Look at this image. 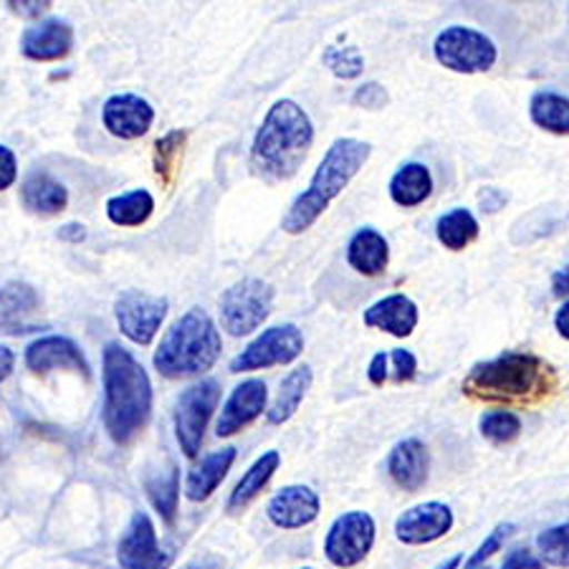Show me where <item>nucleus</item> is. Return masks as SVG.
Instances as JSON below:
<instances>
[{
    "mask_svg": "<svg viewBox=\"0 0 569 569\" xmlns=\"http://www.w3.org/2000/svg\"><path fill=\"white\" fill-rule=\"evenodd\" d=\"M461 390L468 400L486 406L537 408L562 390V378L545 357L507 350L489 362L473 365Z\"/></svg>",
    "mask_w": 569,
    "mask_h": 569,
    "instance_id": "f257e3e1",
    "label": "nucleus"
},
{
    "mask_svg": "<svg viewBox=\"0 0 569 569\" xmlns=\"http://www.w3.org/2000/svg\"><path fill=\"white\" fill-rule=\"evenodd\" d=\"M102 380L104 428L114 443L130 446L152 416L150 375L122 345L109 342L102 355Z\"/></svg>",
    "mask_w": 569,
    "mask_h": 569,
    "instance_id": "f03ea898",
    "label": "nucleus"
},
{
    "mask_svg": "<svg viewBox=\"0 0 569 569\" xmlns=\"http://www.w3.org/2000/svg\"><path fill=\"white\" fill-rule=\"evenodd\" d=\"M315 144V124L293 99H279L266 112L253 137L251 164L266 182H281L297 176Z\"/></svg>",
    "mask_w": 569,
    "mask_h": 569,
    "instance_id": "7ed1b4c3",
    "label": "nucleus"
},
{
    "mask_svg": "<svg viewBox=\"0 0 569 569\" xmlns=\"http://www.w3.org/2000/svg\"><path fill=\"white\" fill-rule=\"evenodd\" d=\"M372 144L355 137H339L329 147L325 160L311 178L309 188L297 196L287 216L281 220V228L291 236L309 231L317 223L319 216L325 213L335 198L345 192V188L357 178V172L365 168V162L370 160Z\"/></svg>",
    "mask_w": 569,
    "mask_h": 569,
    "instance_id": "20e7f679",
    "label": "nucleus"
},
{
    "mask_svg": "<svg viewBox=\"0 0 569 569\" xmlns=\"http://www.w3.org/2000/svg\"><path fill=\"white\" fill-rule=\"evenodd\" d=\"M220 352H223V339L216 321L206 309L192 307L168 329L152 362L162 378L186 380L213 370Z\"/></svg>",
    "mask_w": 569,
    "mask_h": 569,
    "instance_id": "39448f33",
    "label": "nucleus"
},
{
    "mask_svg": "<svg viewBox=\"0 0 569 569\" xmlns=\"http://www.w3.org/2000/svg\"><path fill=\"white\" fill-rule=\"evenodd\" d=\"M273 311V287L261 279H241L220 297V327L231 337L259 329Z\"/></svg>",
    "mask_w": 569,
    "mask_h": 569,
    "instance_id": "423d86ee",
    "label": "nucleus"
},
{
    "mask_svg": "<svg viewBox=\"0 0 569 569\" xmlns=\"http://www.w3.org/2000/svg\"><path fill=\"white\" fill-rule=\"evenodd\" d=\"M433 57L440 67L456 73H483L499 59V49L483 31L468 26H448L433 41Z\"/></svg>",
    "mask_w": 569,
    "mask_h": 569,
    "instance_id": "0eeeda50",
    "label": "nucleus"
},
{
    "mask_svg": "<svg viewBox=\"0 0 569 569\" xmlns=\"http://www.w3.org/2000/svg\"><path fill=\"white\" fill-rule=\"evenodd\" d=\"M220 402V382L218 380H200L182 390L176 408V436L188 458H196L203 446L206 430L210 418Z\"/></svg>",
    "mask_w": 569,
    "mask_h": 569,
    "instance_id": "6e6552de",
    "label": "nucleus"
},
{
    "mask_svg": "<svg viewBox=\"0 0 569 569\" xmlns=\"http://www.w3.org/2000/svg\"><path fill=\"white\" fill-rule=\"evenodd\" d=\"M378 527L367 511H347L335 519L325 537V557L339 569L362 565L372 552Z\"/></svg>",
    "mask_w": 569,
    "mask_h": 569,
    "instance_id": "1a4fd4ad",
    "label": "nucleus"
},
{
    "mask_svg": "<svg viewBox=\"0 0 569 569\" xmlns=\"http://www.w3.org/2000/svg\"><path fill=\"white\" fill-rule=\"evenodd\" d=\"M305 352V335L297 325H279L261 332L246 350L238 352L231 360L233 375L238 372H256L266 367L291 365L297 357Z\"/></svg>",
    "mask_w": 569,
    "mask_h": 569,
    "instance_id": "9d476101",
    "label": "nucleus"
},
{
    "mask_svg": "<svg viewBox=\"0 0 569 569\" xmlns=\"http://www.w3.org/2000/svg\"><path fill=\"white\" fill-rule=\"evenodd\" d=\"M168 299L152 297L140 289H127L119 293L114 305L117 325L122 329V335L134 345L147 347L160 332L164 317H168Z\"/></svg>",
    "mask_w": 569,
    "mask_h": 569,
    "instance_id": "9b49d317",
    "label": "nucleus"
},
{
    "mask_svg": "<svg viewBox=\"0 0 569 569\" xmlns=\"http://www.w3.org/2000/svg\"><path fill=\"white\" fill-rule=\"evenodd\" d=\"M119 569H170L172 552L160 549L158 531L144 511H137L117 547Z\"/></svg>",
    "mask_w": 569,
    "mask_h": 569,
    "instance_id": "f8f14e48",
    "label": "nucleus"
},
{
    "mask_svg": "<svg viewBox=\"0 0 569 569\" xmlns=\"http://www.w3.org/2000/svg\"><path fill=\"white\" fill-rule=\"evenodd\" d=\"M451 529H453V511L448 503H440V501L418 503V507L402 511L398 521H395V537H398L402 545H410V547L438 541Z\"/></svg>",
    "mask_w": 569,
    "mask_h": 569,
    "instance_id": "ddd939ff",
    "label": "nucleus"
},
{
    "mask_svg": "<svg viewBox=\"0 0 569 569\" xmlns=\"http://www.w3.org/2000/svg\"><path fill=\"white\" fill-rule=\"evenodd\" d=\"M26 367L33 375H46L51 370H69L91 380V367L77 342L67 337H41L26 350Z\"/></svg>",
    "mask_w": 569,
    "mask_h": 569,
    "instance_id": "4468645a",
    "label": "nucleus"
},
{
    "mask_svg": "<svg viewBox=\"0 0 569 569\" xmlns=\"http://www.w3.org/2000/svg\"><path fill=\"white\" fill-rule=\"evenodd\" d=\"M102 122L107 132L119 140H140L150 132L154 109L140 94H114L104 102Z\"/></svg>",
    "mask_w": 569,
    "mask_h": 569,
    "instance_id": "2eb2a0df",
    "label": "nucleus"
},
{
    "mask_svg": "<svg viewBox=\"0 0 569 569\" xmlns=\"http://www.w3.org/2000/svg\"><path fill=\"white\" fill-rule=\"evenodd\" d=\"M321 511V501L315 489H309L305 483H291L273 493V499L266 507L271 525L279 529H305L315 525Z\"/></svg>",
    "mask_w": 569,
    "mask_h": 569,
    "instance_id": "dca6fc26",
    "label": "nucleus"
},
{
    "mask_svg": "<svg viewBox=\"0 0 569 569\" xmlns=\"http://www.w3.org/2000/svg\"><path fill=\"white\" fill-rule=\"evenodd\" d=\"M266 402H269V388H266L263 380L253 378L238 385L231 392V398L226 400L223 412H220L218 418V438H231L236 433H241L243 428H249L266 410Z\"/></svg>",
    "mask_w": 569,
    "mask_h": 569,
    "instance_id": "f3484780",
    "label": "nucleus"
},
{
    "mask_svg": "<svg viewBox=\"0 0 569 569\" xmlns=\"http://www.w3.org/2000/svg\"><path fill=\"white\" fill-rule=\"evenodd\" d=\"M39 293L31 283L8 281L0 289V335L18 337L41 329L33 321V315H39Z\"/></svg>",
    "mask_w": 569,
    "mask_h": 569,
    "instance_id": "a211bd4d",
    "label": "nucleus"
},
{
    "mask_svg": "<svg viewBox=\"0 0 569 569\" xmlns=\"http://www.w3.org/2000/svg\"><path fill=\"white\" fill-rule=\"evenodd\" d=\"M73 49V29L67 21L49 18L23 31L21 51L31 61H59L67 59Z\"/></svg>",
    "mask_w": 569,
    "mask_h": 569,
    "instance_id": "6ab92c4d",
    "label": "nucleus"
},
{
    "mask_svg": "<svg viewBox=\"0 0 569 569\" xmlns=\"http://www.w3.org/2000/svg\"><path fill=\"white\" fill-rule=\"evenodd\" d=\"M418 319L420 315H418L416 301L406 297V293H390V297L375 301V305L365 311L367 327L382 329V332H388L398 339L410 337L416 332Z\"/></svg>",
    "mask_w": 569,
    "mask_h": 569,
    "instance_id": "aec40b11",
    "label": "nucleus"
},
{
    "mask_svg": "<svg viewBox=\"0 0 569 569\" xmlns=\"http://www.w3.org/2000/svg\"><path fill=\"white\" fill-rule=\"evenodd\" d=\"M428 468H430V456L423 440L406 438L392 448L388 471L392 476V481L398 483L402 491L412 493L423 489L428 481Z\"/></svg>",
    "mask_w": 569,
    "mask_h": 569,
    "instance_id": "412c9836",
    "label": "nucleus"
},
{
    "mask_svg": "<svg viewBox=\"0 0 569 569\" xmlns=\"http://www.w3.org/2000/svg\"><path fill=\"white\" fill-rule=\"evenodd\" d=\"M347 263L362 277H380L390 263L388 238L375 228H360L347 246Z\"/></svg>",
    "mask_w": 569,
    "mask_h": 569,
    "instance_id": "4be33fe9",
    "label": "nucleus"
},
{
    "mask_svg": "<svg viewBox=\"0 0 569 569\" xmlns=\"http://www.w3.org/2000/svg\"><path fill=\"white\" fill-rule=\"evenodd\" d=\"M236 456H238V451L233 446L220 448V451L206 456L203 461H200L188 473L186 497L190 501H208L210 497H213L216 489L226 481L228 471H231V466L236 463Z\"/></svg>",
    "mask_w": 569,
    "mask_h": 569,
    "instance_id": "5701e85b",
    "label": "nucleus"
},
{
    "mask_svg": "<svg viewBox=\"0 0 569 569\" xmlns=\"http://www.w3.org/2000/svg\"><path fill=\"white\" fill-rule=\"evenodd\" d=\"M23 206L36 216H59L69 206V190L49 172H31L21 188Z\"/></svg>",
    "mask_w": 569,
    "mask_h": 569,
    "instance_id": "b1692460",
    "label": "nucleus"
},
{
    "mask_svg": "<svg viewBox=\"0 0 569 569\" xmlns=\"http://www.w3.org/2000/svg\"><path fill=\"white\" fill-rule=\"evenodd\" d=\"M433 192V176L423 162H406L390 180V198L400 208H418Z\"/></svg>",
    "mask_w": 569,
    "mask_h": 569,
    "instance_id": "393cba45",
    "label": "nucleus"
},
{
    "mask_svg": "<svg viewBox=\"0 0 569 569\" xmlns=\"http://www.w3.org/2000/svg\"><path fill=\"white\" fill-rule=\"evenodd\" d=\"M281 466V456L279 451H269L261 458H256L253 466L241 476V481L236 483V489L231 491V499H228V511H243L249 503L259 497V493L269 486L273 479V473L279 471Z\"/></svg>",
    "mask_w": 569,
    "mask_h": 569,
    "instance_id": "a878e982",
    "label": "nucleus"
},
{
    "mask_svg": "<svg viewBox=\"0 0 569 569\" xmlns=\"http://www.w3.org/2000/svg\"><path fill=\"white\" fill-rule=\"evenodd\" d=\"M311 380H315V375H311L309 365L297 367V370H291L287 378H283L277 400H273V406L269 410H266L271 426H283L297 416L299 406L305 402L307 392L311 388Z\"/></svg>",
    "mask_w": 569,
    "mask_h": 569,
    "instance_id": "bb28decb",
    "label": "nucleus"
},
{
    "mask_svg": "<svg viewBox=\"0 0 569 569\" xmlns=\"http://www.w3.org/2000/svg\"><path fill=\"white\" fill-rule=\"evenodd\" d=\"M531 122L541 127L545 132H552L565 137L569 132V102L565 94L552 89H539L535 91L529 102Z\"/></svg>",
    "mask_w": 569,
    "mask_h": 569,
    "instance_id": "cd10ccee",
    "label": "nucleus"
},
{
    "mask_svg": "<svg viewBox=\"0 0 569 569\" xmlns=\"http://www.w3.org/2000/svg\"><path fill=\"white\" fill-rule=\"evenodd\" d=\"M479 233H481L479 220H476L471 210H466V208L448 210V213L440 216L436 223L438 241L443 243V249H448V251L468 249V246L479 238Z\"/></svg>",
    "mask_w": 569,
    "mask_h": 569,
    "instance_id": "c85d7f7f",
    "label": "nucleus"
},
{
    "mask_svg": "<svg viewBox=\"0 0 569 569\" xmlns=\"http://www.w3.org/2000/svg\"><path fill=\"white\" fill-rule=\"evenodd\" d=\"M188 144V132L186 130H172L164 137H160L152 147V168L154 176L162 182V188H170L178 178V168L182 162V152H186Z\"/></svg>",
    "mask_w": 569,
    "mask_h": 569,
    "instance_id": "c756f323",
    "label": "nucleus"
},
{
    "mask_svg": "<svg viewBox=\"0 0 569 569\" xmlns=\"http://www.w3.org/2000/svg\"><path fill=\"white\" fill-rule=\"evenodd\" d=\"M154 213V198L147 190H132L124 196H117L107 203V218L114 226L137 228L150 220Z\"/></svg>",
    "mask_w": 569,
    "mask_h": 569,
    "instance_id": "7c9ffc66",
    "label": "nucleus"
},
{
    "mask_svg": "<svg viewBox=\"0 0 569 569\" xmlns=\"http://www.w3.org/2000/svg\"><path fill=\"white\" fill-rule=\"evenodd\" d=\"M147 497H150L152 507L160 511L164 525H176L178 517V499H180V471L176 466H170L164 473L150 476L144 481Z\"/></svg>",
    "mask_w": 569,
    "mask_h": 569,
    "instance_id": "2f4dec72",
    "label": "nucleus"
},
{
    "mask_svg": "<svg viewBox=\"0 0 569 569\" xmlns=\"http://www.w3.org/2000/svg\"><path fill=\"white\" fill-rule=\"evenodd\" d=\"M481 436L493 446H509L521 436V420L517 412L491 410L481 418Z\"/></svg>",
    "mask_w": 569,
    "mask_h": 569,
    "instance_id": "473e14b6",
    "label": "nucleus"
},
{
    "mask_svg": "<svg viewBox=\"0 0 569 569\" xmlns=\"http://www.w3.org/2000/svg\"><path fill=\"white\" fill-rule=\"evenodd\" d=\"M325 67L335 73L337 79H357L365 69V57L357 46H329L325 51Z\"/></svg>",
    "mask_w": 569,
    "mask_h": 569,
    "instance_id": "72a5a7b5",
    "label": "nucleus"
},
{
    "mask_svg": "<svg viewBox=\"0 0 569 569\" xmlns=\"http://www.w3.org/2000/svg\"><path fill=\"white\" fill-rule=\"evenodd\" d=\"M537 549H539V562H547L557 569H567L569 565V557H567V549H569V541H567V521L559 527H552L547 531H541L537 537Z\"/></svg>",
    "mask_w": 569,
    "mask_h": 569,
    "instance_id": "f704fd0d",
    "label": "nucleus"
},
{
    "mask_svg": "<svg viewBox=\"0 0 569 569\" xmlns=\"http://www.w3.org/2000/svg\"><path fill=\"white\" fill-rule=\"evenodd\" d=\"M511 531H513V525H499L497 529H493L491 537L486 539L479 549H476V552L471 555V559H468L466 569H479L486 562V559H491L493 555H497L503 541H507V537L511 535Z\"/></svg>",
    "mask_w": 569,
    "mask_h": 569,
    "instance_id": "c9c22d12",
    "label": "nucleus"
},
{
    "mask_svg": "<svg viewBox=\"0 0 569 569\" xmlns=\"http://www.w3.org/2000/svg\"><path fill=\"white\" fill-rule=\"evenodd\" d=\"M352 104L362 109H385L390 104V94L378 81H367V84L355 89Z\"/></svg>",
    "mask_w": 569,
    "mask_h": 569,
    "instance_id": "e433bc0d",
    "label": "nucleus"
},
{
    "mask_svg": "<svg viewBox=\"0 0 569 569\" xmlns=\"http://www.w3.org/2000/svg\"><path fill=\"white\" fill-rule=\"evenodd\" d=\"M388 362H392V375H395V382H410L416 380L418 375V360L416 355L410 350H395L388 355Z\"/></svg>",
    "mask_w": 569,
    "mask_h": 569,
    "instance_id": "4c0bfd02",
    "label": "nucleus"
},
{
    "mask_svg": "<svg viewBox=\"0 0 569 569\" xmlns=\"http://www.w3.org/2000/svg\"><path fill=\"white\" fill-rule=\"evenodd\" d=\"M18 178V162L16 154L8 147L0 144V192L8 190Z\"/></svg>",
    "mask_w": 569,
    "mask_h": 569,
    "instance_id": "58836bf2",
    "label": "nucleus"
},
{
    "mask_svg": "<svg viewBox=\"0 0 569 569\" xmlns=\"http://www.w3.org/2000/svg\"><path fill=\"white\" fill-rule=\"evenodd\" d=\"M501 569H545V565H541L539 557L535 552H529V549H513Z\"/></svg>",
    "mask_w": 569,
    "mask_h": 569,
    "instance_id": "ea45409f",
    "label": "nucleus"
},
{
    "mask_svg": "<svg viewBox=\"0 0 569 569\" xmlns=\"http://www.w3.org/2000/svg\"><path fill=\"white\" fill-rule=\"evenodd\" d=\"M11 11L21 18H39L51 8L49 0H11Z\"/></svg>",
    "mask_w": 569,
    "mask_h": 569,
    "instance_id": "a19ab883",
    "label": "nucleus"
},
{
    "mask_svg": "<svg viewBox=\"0 0 569 569\" xmlns=\"http://www.w3.org/2000/svg\"><path fill=\"white\" fill-rule=\"evenodd\" d=\"M388 352H378L372 357L370 362V370H367V378L375 385V388H382L385 382H388Z\"/></svg>",
    "mask_w": 569,
    "mask_h": 569,
    "instance_id": "79ce46f5",
    "label": "nucleus"
},
{
    "mask_svg": "<svg viewBox=\"0 0 569 569\" xmlns=\"http://www.w3.org/2000/svg\"><path fill=\"white\" fill-rule=\"evenodd\" d=\"M59 238L67 243H81L87 238V228L81 223H67L63 228H59Z\"/></svg>",
    "mask_w": 569,
    "mask_h": 569,
    "instance_id": "37998d69",
    "label": "nucleus"
},
{
    "mask_svg": "<svg viewBox=\"0 0 569 569\" xmlns=\"http://www.w3.org/2000/svg\"><path fill=\"white\" fill-rule=\"evenodd\" d=\"M552 291H555L557 299H565V301H567V293H569V271H567V269L555 271V277H552Z\"/></svg>",
    "mask_w": 569,
    "mask_h": 569,
    "instance_id": "c03bdc74",
    "label": "nucleus"
},
{
    "mask_svg": "<svg viewBox=\"0 0 569 569\" xmlns=\"http://www.w3.org/2000/svg\"><path fill=\"white\" fill-rule=\"evenodd\" d=\"M555 329H557L559 337L569 339V305H567V301H565L562 307L557 309V315H555Z\"/></svg>",
    "mask_w": 569,
    "mask_h": 569,
    "instance_id": "a18cd8bd",
    "label": "nucleus"
},
{
    "mask_svg": "<svg viewBox=\"0 0 569 569\" xmlns=\"http://www.w3.org/2000/svg\"><path fill=\"white\" fill-rule=\"evenodd\" d=\"M11 370H13V352L8 350V347L0 345V380L8 378Z\"/></svg>",
    "mask_w": 569,
    "mask_h": 569,
    "instance_id": "49530a36",
    "label": "nucleus"
},
{
    "mask_svg": "<svg viewBox=\"0 0 569 569\" xmlns=\"http://www.w3.org/2000/svg\"><path fill=\"white\" fill-rule=\"evenodd\" d=\"M182 569H220V565L213 557H203V559H192V562H188Z\"/></svg>",
    "mask_w": 569,
    "mask_h": 569,
    "instance_id": "de8ad7c7",
    "label": "nucleus"
},
{
    "mask_svg": "<svg viewBox=\"0 0 569 569\" xmlns=\"http://www.w3.org/2000/svg\"><path fill=\"white\" fill-rule=\"evenodd\" d=\"M461 562H463V557L458 555V557H453V559H448V562H446L443 567H438V569H458V565H461Z\"/></svg>",
    "mask_w": 569,
    "mask_h": 569,
    "instance_id": "09e8293b",
    "label": "nucleus"
},
{
    "mask_svg": "<svg viewBox=\"0 0 569 569\" xmlns=\"http://www.w3.org/2000/svg\"><path fill=\"white\" fill-rule=\"evenodd\" d=\"M301 569H315V567H301Z\"/></svg>",
    "mask_w": 569,
    "mask_h": 569,
    "instance_id": "8fccbe9b",
    "label": "nucleus"
}]
</instances>
